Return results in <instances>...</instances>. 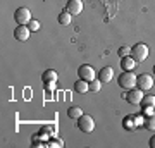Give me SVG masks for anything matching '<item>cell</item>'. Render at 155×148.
Returning <instances> with one entry per match:
<instances>
[{
  "instance_id": "obj_1",
  "label": "cell",
  "mask_w": 155,
  "mask_h": 148,
  "mask_svg": "<svg viewBox=\"0 0 155 148\" xmlns=\"http://www.w3.org/2000/svg\"><path fill=\"white\" fill-rule=\"evenodd\" d=\"M136 74L133 71H122L121 76L117 77V83L122 90H131V88L136 86Z\"/></svg>"
},
{
  "instance_id": "obj_2",
  "label": "cell",
  "mask_w": 155,
  "mask_h": 148,
  "mask_svg": "<svg viewBox=\"0 0 155 148\" xmlns=\"http://www.w3.org/2000/svg\"><path fill=\"white\" fill-rule=\"evenodd\" d=\"M131 57H133L136 62H143L147 61L148 57V47L145 43H136L131 47Z\"/></svg>"
},
{
  "instance_id": "obj_3",
  "label": "cell",
  "mask_w": 155,
  "mask_h": 148,
  "mask_svg": "<svg viewBox=\"0 0 155 148\" xmlns=\"http://www.w3.org/2000/svg\"><path fill=\"white\" fill-rule=\"evenodd\" d=\"M78 127H79V131H83V133H91L95 129L93 117L88 115V114H83L79 119H78Z\"/></svg>"
},
{
  "instance_id": "obj_4",
  "label": "cell",
  "mask_w": 155,
  "mask_h": 148,
  "mask_svg": "<svg viewBox=\"0 0 155 148\" xmlns=\"http://www.w3.org/2000/svg\"><path fill=\"white\" fill-rule=\"evenodd\" d=\"M14 19H16L17 24H26V26H28V22L33 19V17H31V11L26 9V7H19V9L14 12Z\"/></svg>"
},
{
  "instance_id": "obj_5",
  "label": "cell",
  "mask_w": 155,
  "mask_h": 148,
  "mask_svg": "<svg viewBox=\"0 0 155 148\" xmlns=\"http://www.w3.org/2000/svg\"><path fill=\"white\" fill-rule=\"evenodd\" d=\"M78 76H79V79H84V81H93L95 77H97V72H95V69L91 66H88V64H83V66L78 69Z\"/></svg>"
},
{
  "instance_id": "obj_6",
  "label": "cell",
  "mask_w": 155,
  "mask_h": 148,
  "mask_svg": "<svg viewBox=\"0 0 155 148\" xmlns=\"http://www.w3.org/2000/svg\"><path fill=\"white\" fill-rule=\"evenodd\" d=\"M152 86H153V77H152V74H145L143 72V74H140L136 77V88L147 91V90H152Z\"/></svg>"
},
{
  "instance_id": "obj_7",
  "label": "cell",
  "mask_w": 155,
  "mask_h": 148,
  "mask_svg": "<svg viewBox=\"0 0 155 148\" xmlns=\"http://www.w3.org/2000/svg\"><path fill=\"white\" fill-rule=\"evenodd\" d=\"M143 90H140V88H131V90H127V97L126 100L129 102V104H133V105H140L141 104V100H143Z\"/></svg>"
},
{
  "instance_id": "obj_8",
  "label": "cell",
  "mask_w": 155,
  "mask_h": 148,
  "mask_svg": "<svg viewBox=\"0 0 155 148\" xmlns=\"http://www.w3.org/2000/svg\"><path fill=\"white\" fill-rule=\"evenodd\" d=\"M31 35V29H29L26 24H17V28L14 29V38L17 41H26Z\"/></svg>"
},
{
  "instance_id": "obj_9",
  "label": "cell",
  "mask_w": 155,
  "mask_h": 148,
  "mask_svg": "<svg viewBox=\"0 0 155 148\" xmlns=\"http://www.w3.org/2000/svg\"><path fill=\"white\" fill-rule=\"evenodd\" d=\"M66 11L69 14H72V16L81 14V11H83V0H67Z\"/></svg>"
},
{
  "instance_id": "obj_10",
  "label": "cell",
  "mask_w": 155,
  "mask_h": 148,
  "mask_svg": "<svg viewBox=\"0 0 155 148\" xmlns=\"http://www.w3.org/2000/svg\"><path fill=\"white\" fill-rule=\"evenodd\" d=\"M98 79L102 83H110L112 79H114V69L112 67H104V69H100V72H98Z\"/></svg>"
},
{
  "instance_id": "obj_11",
  "label": "cell",
  "mask_w": 155,
  "mask_h": 148,
  "mask_svg": "<svg viewBox=\"0 0 155 148\" xmlns=\"http://www.w3.org/2000/svg\"><path fill=\"white\" fill-rule=\"evenodd\" d=\"M134 66H136V61H134L131 55L121 57V69H124V71H133Z\"/></svg>"
},
{
  "instance_id": "obj_12",
  "label": "cell",
  "mask_w": 155,
  "mask_h": 148,
  "mask_svg": "<svg viewBox=\"0 0 155 148\" xmlns=\"http://www.w3.org/2000/svg\"><path fill=\"white\" fill-rule=\"evenodd\" d=\"M74 91L79 95L86 93V91H90V83L84 81V79H78L76 83H74Z\"/></svg>"
},
{
  "instance_id": "obj_13",
  "label": "cell",
  "mask_w": 155,
  "mask_h": 148,
  "mask_svg": "<svg viewBox=\"0 0 155 148\" xmlns=\"http://www.w3.org/2000/svg\"><path fill=\"white\" fill-rule=\"evenodd\" d=\"M41 79H43V83H57L59 74H57L54 69H47V71L41 74Z\"/></svg>"
},
{
  "instance_id": "obj_14",
  "label": "cell",
  "mask_w": 155,
  "mask_h": 148,
  "mask_svg": "<svg viewBox=\"0 0 155 148\" xmlns=\"http://www.w3.org/2000/svg\"><path fill=\"white\" fill-rule=\"evenodd\" d=\"M57 21H59V24H62V26H69L72 21V14H69L67 11H62L61 14H59V17H57Z\"/></svg>"
},
{
  "instance_id": "obj_15",
  "label": "cell",
  "mask_w": 155,
  "mask_h": 148,
  "mask_svg": "<svg viewBox=\"0 0 155 148\" xmlns=\"http://www.w3.org/2000/svg\"><path fill=\"white\" fill-rule=\"evenodd\" d=\"M122 126H124V129H127V131H134V129H136V124H134V117L133 115L124 117V119H122Z\"/></svg>"
},
{
  "instance_id": "obj_16",
  "label": "cell",
  "mask_w": 155,
  "mask_h": 148,
  "mask_svg": "<svg viewBox=\"0 0 155 148\" xmlns=\"http://www.w3.org/2000/svg\"><path fill=\"white\" fill-rule=\"evenodd\" d=\"M84 112H83V109H81V107H71V109L67 110V115H69V117H71V119H79V117H81V115H83Z\"/></svg>"
},
{
  "instance_id": "obj_17",
  "label": "cell",
  "mask_w": 155,
  "mask_h": 148,
  "mask_svg": "<svg viewBox=\"0 0 155 148\" xmlns=\"http://www.w3.org/2000/svg\"><path fill=\"white\" fill-rule=\"evenodd\" d=\"M143 127H145V129H148V131H155V114L153 115H148V117H145Z\"/></svg>"
},
{
  "instance_id": "obj_18",
  "label": "cell",
  "mask_w": 155,
  "mask_h": 148,
  "mask_svg": "<svg viewBox=\"0 0 155 148\" xmlns=\"http://www.w3.org/2000/svg\"><path fill=\"white\" fill-rule=\"evenodd\" d=\"M147 105L155 107V95H145L143 97V100H141V107H147Z\"/></svg>"
},
{
  "instance_id": "obj_19",
  "label": "cell",
  "mask_w": 155,
  "mask_h": 148,
  "mask_svg": "<svg viewBox=\"0 0 155 148\" xmlns=\"http://www.w3.org/2000/svg\"><path fill=\"white\" fill-rule=\"evenodd\" d=\"M100 88H102V81L100 79L95 77L93 81H90V91H95L97 93V91H100Z\"/></svg>"
},
{
  "instance_id": "obj_20",
  "label": "cell",
  "mask_w": 155,
  "mask_h": 148,
  "mask_svg": "<svg viewBox=\"0 0 155 148\" xmlns=\"http://www.w3.org/2000/svg\"><path fill=\"white\" fill-rule=\"evenodd\" d=\"M117 55H119V57H127V55H131V47H121V48L117 50Z\"/></svg>"
},
{
  "instance_id": "obj_21",
  "label": "cell",
  "mask_w": 155,
  "mask_h": 148,
  "mask_svg": "<svg viewBox=\"0 0 155 148\" xmlns=\"http://www.w3.org/2000/svg\"><path fill=\"white\" fill-rule=\"evenodd\" d=\"M28 28L31 31H38L40 28H41V24H40V21H36V19H31V21L28 22Z\"/></svg>"
},
{
  "instance_id": "obj_22",
  "label": "cell",
  "mask_w": 155,
  "mask_h": 148,
  "mask_svg": "<svg viewBox=\"0 0 155 148\" xmlns=\"http://www.w3.org/2000/svg\"><path fill=\"white\" fill-rule=\"evenodd\" d=\"M134 117V124H136V127H140V126H143V122H145V117L141 114L140 115H133Z\"/></svg>"
},
{
  "instance_id": "obj_23",
  "label": "cell",
  "mask_w": 155,
  "mask_h": 148,
  "mask_svg": "<svg viewBox=\"0 0 155 148\" xmlns=\"http://www.w3.org/2000/svg\"><path fill=\"white\" fill-rule=\"evenodd\" d=\"M155 107H150V105H147V107H143V114H145V117H148V115H153L155 112Z\"/></svg>"
},
{
  "instance_id": "obj_24",
  "label": "cell",
  "mask_w": 155,
  "mask_h": 148,
  "mask_svg": "<svg viewBox=\"0 0 155 148\" xmlns=\"http://www.w3.org/2000/svg\"><path fill=\"white\" fill-rule=\"evenodd\" d=\"M148 145H150V148H155V134L150 138V143H148Z\"/></svg>"
},
{
  "instance_id": "obj_25",
  "label": "cell",
  "mask_w": 155,
  "mask_h": 148,
  "mask_svg": "<svg viewBox=\"0 0 155 148\" xmlns=\"http://www.w3.org/2000/svg\"><path fill=\"white\" fill-rule=\"evenodd\" d=\"M153 74H155V66H153Z\"/></svg>"
}]
</instances>
